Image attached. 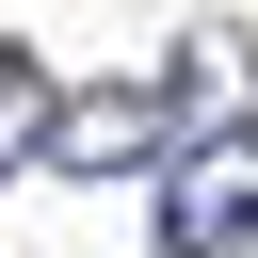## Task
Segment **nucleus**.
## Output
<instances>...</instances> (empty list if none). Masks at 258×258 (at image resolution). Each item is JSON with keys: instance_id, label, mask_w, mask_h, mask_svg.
<instances>
[{"instance_id": "nucleus-3", "label": "nucleus", "mask_w": 258, "mask_h": 258, "mask_svg": "<svg viewBox=\"0 0 258 258\" xmlns=\"http://www.w3.org/2000/svg\"><path fill=\"white\" fill-rule=\"evenodd\" d=\"M177 129H258V32L242 16H210V32H177Z\"/></svg>"}, {"instance_id": "nucleus-4", "label": "nucleus", "mask_w": 258, "mask_h": 258, "mask_svg": "<svg viewBox=\"0 0 258 258\" xmlns=\"http://www.w3.org/2000/svg\"><path fill=\"white\" fill-rule=\"evenodd\" d=\"M48 113H64V97H48V64H32V48H0V177H32V161H48Z\"/></svg>"}, {"instance_id": "nucleus-1", "label": "nucleus", "mask_w": 258, "mask_h": 258, "mask_svg": "<svg viewBox=\"0 0 258 258\" xmlns=\"http://www.w3.org/2000/svg\"><path fill=\"white\" fill-rule=\"evenodd\" d=\"M194 129H177V81H97L48 113V177H161Z\"/></svg>"}, {"instance_id": "nucleus-2", "label": "nucleus", "mask_w": 258, "mask_h": 258, "mask_svg": "<svg viewBox=\"0 0 258 258\" xmlns=\"http://www.w3.org/2000/svg\"><path fill=\"white\" fill-rule=\"evenodd\" d=\"M258 242V129H194L161 161V258H242Z\"/></svg>"}]
</instances>
